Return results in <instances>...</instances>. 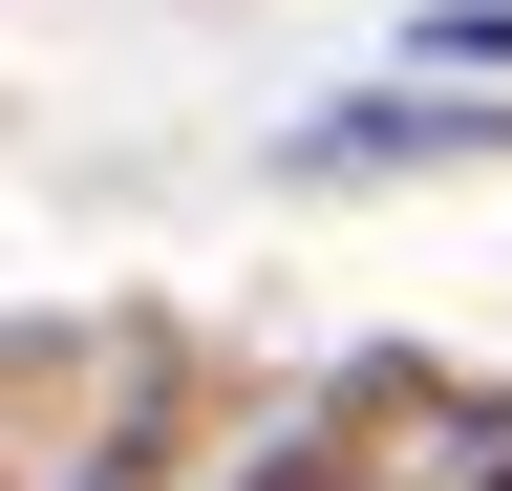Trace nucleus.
Returning a JSON list of instances; mask_svg holds the SVG:
<instances>
[{
	"mask_svg": "<svg viewBox=\"0 0 512 491\" xmlns=\"http://www.w3.org/2000/svg\"><path fill=\"white\" fill-rule=\"evenodd\" d=\"M320 171H384V150H512V107H342V129H299Z\"/></svg>",
	"mask_w": 512,
	"mask_h": 491,
	"instance_id": "f257e3e1",
	"label": "nucleus"
},
{
	"mask_svg": "<svg viewBox=\"0 0 512 491\" xmlns=\"http://www.w3.org/2000/svg\"><path fill=\"white\" fill-rule=\"evenodd\" d=\"M256 491H427V470H384L363 427H299V449H256Z\"/></svg>",
	"mask_w": 512,
	"mask_h": 491,
	"instance_id": "f03ea898",
	"label": "nucleus"
}]
</instances>
